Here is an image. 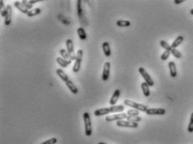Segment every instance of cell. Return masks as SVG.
<instances>
[{"label":"cell","mask_w":193,"mask_h":144,"mask_svg":"<svg viewBox=\"0 0 193 144\" xmlns=\"http://www.w3.org/2000/svg\"><path fill=\"white\" fill-rule=\"evenodd\" d=\"M83 119L85 123V133L87 137H90L92 135V123L90 114L88 112H85L83 114Z\"/></svg>","instance_id":"6da1fadb"},{"label":"cell","mask_w":193,"mask_h":144,"mask_svg":"<svg viewBox=\"0 0 193 144\" xmlns=\"http://www.w3.org/2000/svg\"><path fill=\"white\" fill-rule=\"evenodd\" d=\"M124 104L126 106H128V107H131V108H134V109H136L139 112H146L148 107L147 106L144 104H141V103H135V102L132 101V100H130V99H125L124 100Z\"/></svg>","instance_id":"7a4b0ae2"},{"label":"cell","mask_w":193,"mask_h":144,"mask_svg":"<svg viewBox=\"0 0 193 144\" xmlns=\"http://www.w3.org/2000/svg\"><path fill=\"white\" fill-rule=\"evenodd\" d=\"M83 59V50L79 49L76 52V58L74 60V63L73 66V72L74 73H78L80 71L81 67V63Z\"/></svg>","instance_id":"3957f363"},{"label":"cell","mask_w":193,"mask_h":144,"mask_svg":"<svg viewBox=\"0 0 193 144\" xmlns=\"http://www.w3.org/2000/svg\"><path fill=\"white\" fill-rule=\"evenodd\" d=\"M128 115L124 113H115L112 115H108L105 117V121L106 122H115V121H120V120H125L127 118Z\"/></svg>","instance_id":"277c9868"},{"label":"cell","mask_w":193,"mask_h":144,"mask_svg":"<svg viewBox=\"0 0 193 144\" xmlns=\"http://www.w3.org/2000/svg\"><path fill=\"white\" fill-rule=\"evenodd\" d=\"M138 71H139V73H140V74H141V76H142V77L144 78L145 80V82L149 85L150 87H152L154 86V81L153 79L151 78V77L150 76V74H148L147 73V71L145 69L144 67H139V69H138Z\"/></svg>","instance_id":"5b68a950"},{"label":"cell","mask_w":193,"mask_h":144,"mask_svg":"<svg viewBox=\"0 0 193 144\" xmlns=\"http://www.w3.org/2000/svg\"><path fill=\"white\" fill-rule=\"evenodd\" d=\"M66 50L69 52V54L70 56L72 61H74L75 58H76V53L74 52V43L73 40L70 39V38H68L66 40Z\"/></svg>","instance_id":"8992f818"},{"label":"cell","mask_w":193,"mask_h":144,"mask_svg":"<svg viewBox=\"0 0 193 144\" xmlns=\"http://www.w3.org/2000/svg\"><path fill=\"white\" fill-rule=\"evenodd\" d=\"M110 68H111V64H110V62H105L104 64V67H103L102 77H101V79L104 81V82H106L109 79V77H110Z\"/></svg>","instance_id":"52a82bcc"},{"label":"cell","mask_w":193,"mask_h":144,"mask_svg":"<svg viewBox=\"0 0 193 144\" xmlns=\"http://www.w3.org/2000/svg\"><path fill=\"white\" fill-rule=\"evenodd\" d=\"M116 125L120 128H137L138 123H132L130 122L128 120H120L116 122Z\"/></svg>","instance_id":"ba28073f"},{"label":"cell","mask_w":193,"mask_h":144,"mask_svg":"<svg viewBox=\"0 0 193 144\" xmlns=\"http://www.w3.org/2000/svg\"><path fill=\"white\" fill-rule=\"evenodd\" d=\"M6 16L4 18V24L6 26H9L11 24L12 22V15H13V9L11 5H7L6 6Z\"/></svg>","instance_id":"9c48e42d"},{"label":"cell","mask_w":193,"mask_h":144,"mask_svg":"<svg viewBox=\"0 0 193 144\" xmlns=\"http://www.w3.org/2000/svg\"><path fill=\"white\" fill-rule=\"evenodd\" d=\"M147 115H165V110L164 108H148L146 112Z\"/></svg>","instance_id":"30bf717a"},{"label":"cell","mask_w":193,"mask_h":144,"mask_svg":"<svg viewBox=\"0 0 193 144\" xmlns=\"http://www.w3.org/2000/svg\"><path fill=\"white\" fill-rule=\"evenodd\" d=\"M110 107H103V108H99L97 110L94 112V115L95 117H100V116H108L110 115Z\"/></svg>","instance_id":"8fae6325"},{"label":"cell","mask_w":193,"mask_h":144,"mask_svg":"<svg viewBox=\"0 0 193 144\" xmlns=\"http://www.w3.org/2000/svg\"><path fill=\"white\" fill-rule=\"evenodd\" d=\"M119 95H120V91H119V89L115 90V92H114V93L112 94V96H111V98H110V106H115V105L116 104L117 102L119 100Z\"/></svg>","instance_id":"7c38bea8"},{"label":"cell","mask_w":193,"mask_h":144,"mask_svg":"<svg viewBox=\"0 0 193 144\" xmlns=\"http://www.w3.org/2000/svg\"><path fill=\"white\" fill-rule=\"evenodd\" d=\"M169 70H170V75L172 77H176L177 76V70H176V66L173 61H170L168 63Z\"/></svg>","instance_id":"4fadbf2b"},{"label":"cell","mask_w":193,"mask_h":144,"mask_svg":"<svg viewBox=\"0 0 193 144\" xmlns=\"http://www.w3.org/2000/svg\"><path fill=\"white\" fill-rule=\"evenodd\" d=\"M65 84H66V86H67V88H69V90L73 94H77L78 93V92H79V89H78V88L76 87V85L74 84V83L71 81L70 79H69L65 83Z\"/></svg>","instance_id":"5bb4252c"},{"label":"cell","mask_w":193,"mask_h":144,"mask_svg":"<svg viewBox=\"0 0 193 144\" xmlns=\"http://www.w3.org/2000/svg\"><path fill=\"white\" fill-rule=\"evenodd\" d=\"M102 49H103V52H104V54L105 57H110L111 56V49H110V43L108 42H104L102 43Z\"/></svg>","instance_id":"9a60e30c"},{"label":"cell","mask_w":193,"mask_h":144,"mask_svg":"<svg viewBox=\"0 0 193 144\" xmlns=\"http://www.w3.org/2000/svg\"><path fill=\"white\" fill-rule=\"evenodd\" d=\"M110 113H121L125 110V106L124 105H115V106H110Z\"/></svg>","instance_id":"2e32d148"},{"label":"cell","mask_w":193,"mask_h":144,"mask_svg":"<svg viewBox=\"0 0 193 144\" xmlns=\"http://www.w3.org/2000/svg\"><path fill=\"white\" fill-rule=\"evenodd\" d=\"M56 74L58 75V77H59V78H60L63 82H64V83H66L68 80L70 79V78H69V76L66 74V73H65L64 70L60 69V68H58V69L56 70Z\"/></svg>","instance_id":"e0dca14e"},{"label":"cell","mask_w":193,"mask_h":144,"mask_svg":"<svg viewBox=\"0 0 193 144\" xmlns=\"http://www.w3.org/2000/svg\"><path fill=\"white\" fill-rule=\"evenodd\" d=\"M56 62H57V63H58L60 67H62L63 68H65V67H67L70 64L72 61H68V60H65L64 58H62V57H58V58H56Z\"/></svg>","instance_id":"ac0fdd59"},{"label":"cell","mask_w":193,"mask_h":144,"mask_svg":"<svg viewBox=\"0 0 193 144\" xmlns=\"http://www.w3.org/2000/svg\"><path fill=\"white\" fill-rule=\"evenodd\" d=\"M13 5H14V7H15L17 9L19 10L20 12L23 13H25V14H27L28 13V10L26 9L25 7L23 5V3H22L21 2H19V1H14Z\"/></svg>","instance_id":"d6986e66"},{"label":"cell","mask_w":193,"mask_h":144,"mask_svg":"<svg viewBox=\"0 0 193 144\" xmlns=\"http://www.w3.org/2000/svg\"><path fill=\"white\" fill-rule=\"evenodd\" d=\"M141 89H142V92H143V94H144L145 97H150V86L146 82H143L141 83Z\"/></svg>","instance_id":"ffe728a7"},{"label":"cell","mask_w":193,"mask_h":144,"mask_svg":"<svg viewBox=\"0 0 193 144\" xmlns=\"http://www.w3.org/2000/svg\"><path fill=\"white\" fill-rule=\"evenodd\" d=\"M184 41V37L183 36H181V35H180V36H178V37H176V38L173 41V43H172V49H176L180 44H181L182 42Z\"/></svg>","instance_id":"44dd1931"},{"label":"cell","mask_w":193,"mask_h":144,"mask_svg":"<svg viewBox=\"0 0 193 144\" xmlns=\"http://www.w3.org/2000/svg\"><path fill=\"white\" fill-rule=\"evenodd\" d=\"M77 34H78V36H79L80 40H85L86 38H87L85 31V29L83 28H77Z\"/></svg>","instance_id":"7402d4cb"},{"label":"cell","mask_w":193,"mask_h":144,"mask_svg":"<svg viewBox=\"0 0 193 144\" xmlns=\"http://www.w3.org/2000/svg\"><path fill=\"white\" fill-rule=\"evenodd\" d=\"M131 24V23L128 20H118L116 21V25L118 27H121V28H126V27H130Z\"/></svg>","instance_id":"603a6c76"},{"label":"cell","mask_w":193,"mask_h":144,"mask_svg":"<svg viewBox=\"0 0 193 144\" xmlns=\"http://www.w3.org/2000/svg\"><path fill=\"white\" fill-rule=\"evenodd\" d=\"M59 53H60V55H61V57L64 58V59L68 60V61H72V59H71L70 56L69 54V52H68L67 50H65V49H61L59 50Z\"/></svg>","instance_id":"cb8c5ba5"},{"label":"cell","mask_w":193,"mask_h":144,"mask_svg":"<svg viewBox=\"0 0 193 144\" xmlns=\"http://www.w3.org/2000/svg\"><path fill=\"white\" fill-rule=\"evenodd\" d=\"M40 13H41V9H40V8H35V9L29 10L28 13H27V16L31 18V17H34V16L39 15V14H40Z\"/></svg>","instance_id":"d4e9b609"},{"label":"cell","mask_w":193,"mask_h":144,"mask_svg":"<svg viewBox=\"0 0 193 144\" xmlns=\"http://www.w3.org/2000/svg\"><path fill=\"white\" fill-rule=\"evenodd\" d=\"M77 13H78L79 17L81 19L83 16V7L82 1H81V0H78V1H77Z\"/></svg>","instance_id":"484cf974"},{"label":"cell","mask_w":193,"mask_h":144,"mask_svg":"<svg viewBox=\"0 0 193 144\" xmlns=\"http://www.w3.org/2000/svg\"><path fill=\"white\" fill-rule=\"evenodd\" d=\"M160 44H161V46L165 50H167V51H170V52L172 50V45H170L167 42H165V40H161V41L160 42Z\"/></svg>","instance_id":"4316f807"},{"label":"cell","mask_w":193,"mask_h":144,"mask_svg":"<svg viewBox=\"0 0 193 144\" xmlns=\"http://www.w3.org/2000/svg\"><path fill=\"white\" fill-rule=\"evenodd\" d=\"M126 120H128L130 122H132V123H139L141 121V117L139 116H128Z\"/></svg>","instance_id":"83f0119b"},{"label":"cell","mask_w":193,"mask_h":144,"mask_svg":"<svg viewBox=\"0 0 193 144\" xmlns=\"http://www.w3.org/2000/svg\"><path fill=\"white\" fill-rule=\"evenodd\" d=\"M0 10H1V16L3 17V18H5L7 10H6V7L4 6V3H3V0H1V1H0Z\"/></svg>","instance_id":"f1b7e54d"},{"label":"cell","mask_w":193,"mask_h":144,"mask_svg":"<svg viewBox=\"0 0 193 144\" xmlns=\"http://www.w3.org/2000/svg\"><path fill=\"white\" fill-rule=\"evenodd\" d=\"M171 53H172V55L174 56L176 58H181L182 57V54H181V52H179L177 49H172V50L171 51Z\"/></svg>","instance_id":"f546056e"},{"label":"cell","mask_w":193,"mask_h":144,"mask_svg":"<svg viewBox=\"0 0 193 144\" xmlns=\"http://www.w3.org/2000/svg\"><path fill=\"white\" fill-rule=\"evenodd\" d=\"M126 114L128 115V116H139V111L136 110V109H134V108H132V109H129L127 111V113Z\"/></svg>","instance_id":"4dcf8cb0"},{"label":"cell","mask_w":193,"mask_h":144,"mask_svg":"<svg viewBox=\"0 0 193 144\" xmlns=\"http://www.w3.org/2000/svg\"><path fill=\"white\" fill-rule=\"evenodd\" d=\"M187 131L191 133L193 132V113L191 114L190 117V123L188 124V128H187Z\"/></svg>","instance_id":"1f68e13d"},{"label":"cell","mask_w":193,"mask_h":144,"mask_svg":"<svg viewBox=\"0 0 193 144\" xmlns=\"http://www.w3.org/2000/svg\"><path fill=\"white\" fill-rule=\"evenodd\" d=\"M21 3H23V5L25 7V9L28 10V11H29V10H31V9H33V5H31L28 1H26V0H23V1H21Z\"/></svg>","instance_id":"d6a6232c"},{"label":"cell","mask_w":193,"mask_h":144,"mask_svg":"<svg viewBox=\"0 0 193 144\" xmlns=\"http://www.w3.org/2000/svg\"><path fill=\"white\" fill-rule=\"evenodd\" d=\"M57 142H58L57 138H49V140H46V141L43 142L42 143H40V144H56L57 143Z\"/></svg>","instance_id":"836d02e7"},{"label":"cell","mask_w":193,"mask_h":144,"mask_svg":"<svg viewBox=\"0 0 193 144\" xmlns=\"http://www.w3.org/2000/svg\"><path fill=\"white\" fill-rule=\"evenodd\" d=\"M170 55H171V52H170V51H167V50H165V52H163L162 54H161V60H163V61H165V60H167V59H168Z\"/></svg>","instance_id":"e575fe53"},{"label":"cell","mask_w":193,"mask_h":144,"mask_svg":"<svg viewBox=\"0 0 193 144\" xmlns=\"http://www.w3.org/2000/svg\"><path fill=\"white\" fill-rule=\"evenodd\" d=\"M28 2H29V3H30L31 5H34V3H39V2H41V0H29Z\"/></svg>","instance_id":"d590c367"},{"label":"cell","mask_w":193,"mask_h":144,"mask_svg":"<svg viewBox=\"0 0 193 144\" xmlns=\"http://www.w3.org/2000/svg\"><path fill=\"white\" fill-rule=\"evenodd\" d=\"M174 3L176 4H181V3H184V0H175Z\"/></svg>","instance_id":"8d00e7d4"},{"label":"cell","mask_w":193,"mask_h":144,"mask_svg":"<svg viewBox=\"0 0 193 144\" xmlns=\"http://www.w3.org/2000/svg\"><path fill=\"white\" fill-rule=\"evenodd\" d=\"M190 13H191V15H193V9H191Z\"/></svg>","instance_id":"74e56055"},{"label":"cell","mask_w":193,"mask_h":144,"mask_svg":"<svg viewBox=\"0 0 193 144\" xmlns=\"http://www.w3.org/2000/svg\"><path fill=\"white\" fill-rule=\"evenodd\" d=\"M98 144H107V143H105V142H99Z\"/></svg>","instance_id":"f35d334b"}]
</instances>
